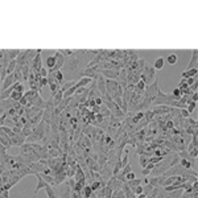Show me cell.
Returning a JSON list of instances; mask_svg holds the SVG:
<instances>
[{"label":"cell","mask_w":198,"mask_h":198,"mask_svg":"<svg viewBox=\"0 0 198 198\" xmlns=\"http://www.w3.org/2000/svg\"><path fill=\"white\" fill-rule=\"evenodd\" d=\"M16 66H17V62H16V60H11V61L8 62V66H7V69H5V74H7V75L12 74V73L15 72V69H16Z\"/></svg>","instance_id":"8fae6325"},{"label":"cell","mask_w":198,"mask_h":198,"mask_svg":"<svg viewBox=\"0 0 198 198\" xmlns=\"http://www.w3.org/2000/svg\"><path fill=\"white\" fill-rule=\"evenodd\" d=\"M106 89H107V92H108L110 96L112 99L122 98L123 96V87L115 79H106Z\"/></svg>","instance_id":"6da1fadb"},{"label":"cell","mask_w":198,"mask_h":198,"mask_svg":"<svg viewBox=\"0 0 198 198\" xmlns=\"http://www.w3.org/2000/svg\"><path fill=\"white\" fill-rule=\"evenodd\" d=\"M16 91L23 92V94H24V92H25V90H24V85H23V83H19V86L16 87Z\"/></svg>","instance_id":"e575fe53"},{"label":"cell","mask_w":198,"mask_h":198,"mask_svg":"<svg viewBox=\"0 0 198 198\" xmlns=\"http://www.w3.org/2000/svg\"><path fill=\"white\" fill-rule=\"evenodd\" d=\"M197 98H198L197 92H193V94L190 95V100H191V102H197Z\"/></svg>","instance_id":"d590c367"},{"label":"cell","mask_w":198,"mask_h":198,"mask_svg":"<svg viewBox=\"0 0 198 198\" xmlns=\"http://www.w3.org/2000/svg\"><path fill=\"white\" fill-rule=\"evenodd\" d=\"M50 99H52V103H53V107H54V108H57L58 104H60V103H61V100L64 99V92L60 90V91H58L56 95L52 96Z\"/></svg>","instance_id":"52a82bcc"},{"label":"cell","mask_w":198,"mask_h":198,"mask_svg":"<svg viewBox=\"0 0 198 198\" xmlns=\"http://www.w3.org/2000/svg\"><path fill=\"white\" fill-rule=\"evenodd\" d=\"M54 58H56V65L53 69H50V70H48V73H56L58 72V70H61L62 68H64V64H65V57L60 53V52H56L54 53Z\"/></svg>","instance_id":"3957f363"},{"label":"cell","mask_w":198,"mask_h":198,"mask_svg":"<svg viewBox=\"0 0 198 198\" xmlns=\"http://www.w3.org/2000/svg\"><path fill=\"white\" fill-rule=\"evenodd\" d=\"M185 82L188 83V86H191L194 82H197V77H193V78H186V79H185Z\"/></svg>","instance_id":"836d02e7"},{"label":"cell","mask_w":198,"mask_h":198,"mask_svg":"<svg viewBox=\"0 0 198 198\" xmlns=\"http://www.w3.org/2000/svg\"><path fill=\"white\" fill-rule=\"evenodd\" d=\"M41 68H42V58H41V53H37V54H36V57H34V60L32 61V64H31V72L37 73Z\"/></svg>","instance_id":"5b68a950"},{"label":"cell","mask_w":198,"mask_h":198,"mask_svg":"<svg viewBox=\"0 0 198 198\" xmlns=\"http://www.w3.org/2000/svg\"><path fill=\"white\" fill-rule=\"evenodd\" d=\"M20 54V50H17V49H15V50H7V58L8 60H16L17 56Z\"/></svg>","instance_id":"9a60e30c"},{"label":"cell","mask_w":198,"mask_h":198,"mask_svg":"<svg viewBox=\"0 0 198 198\" xmlns=\"http://www.w3.org/2000/svg\"><path fill=\"white\" fill-rule=\"evenodd\" d=\"M135 178H136V176H135L133 172H130V173L126 174V182L127 181H132V180H135Z\"/></svg>","instance_id":"d6a6232c"},{"label":"cell","mask_w":198,"mask_h":198,"mask_svg":"<svg viewBox=\"0 0 198 198\" xmlns=\"http://www.w3.org/2000/svg\"><path fill=\"white\" fill-rule=\"evenodd\" d=\"M75 83H77L75 81H68V82H65L64 85L61 86V89H60V90H61L62 92H66L69 89H70V87H73V86H74Z\"/></svg>","instance_id":"2e32d148"},{"label":"cell","mask_w":198,"mask_h":198,"mask_svg":"<svg viewBox=\"0 0 198 198\" xmlns=\"http://www.w3.org/2000/svg\"><path fill=\"white\" fill-rule=\"evenodd\" d=\"M178 114L184 118V119H188V118H190V114L186 111V108H181V110H178Z\"/></svg>","instance_id":"83f0119b"},{"label":"cell","mask_w":198,"mask_h":198,"mask_svg":"<svg viewBox=\"0 0 198 198\" xmlns=\"http://www.w3.org/2000/svg\"><path fill=\"white\" fill-rule=\"evenodd\" d=\"M91 194H92V190H91V188H90V185H85L83 189H82V191H81V195H83V197H86V198H89Z\"/></svg>","instance_id":"ac0fdd59"},{"label":"cell","mask_w":198,"mask_h":198,"mask_svg":"<svg viewBox=\"0 0 198 198\" xmlns=\"http://www.w3.org/2000/svg\"><path fill=\"white\" fill-rule=\"evenodd\" d=\"M164 62H165V60L163 57H159L155 61V65H153V69L155 70H160V69H163V66H164Z\"/></svg>","instance_id":"5bb4252c"},{"label":"cell","mask_w":198,"mask_h":198,"mask_svg":"<svg viewBox=\"0 0 198 198\" xmlns=\"http://www.w3.org/2000/svg\"><path fill=\"white\" fill-rule=\"evenodd\" d=\"M140 81L144 82L145 85H151L152 82L156 81V70L153 69V66H151L147 62H145V65H144L143 70H141Z\"/></svg>","instance_id":"7a4b0ae2"},{"label":"cell","mask_w":198,"mask_h":198,"mask_svg":"<svg viewBox=\"0 0 198 198\" xmlns=\"http://www.w3.org/2000/svg\"><path fill=\"white\" fill-rule=\"evenodd\" d=\"M197 68L195 69H189V70H186V72L182 73V78L186 79V78H193V77H197Z\"/></svg>","instance_id":"7c38bea8"},{"label":"cell","mask_w":198,"mask_h":198,"mask_svg":"<svg viewBox=\"0 0 198 198\" xmlns=\"http://www.w3.org/2000/svg\"><path fill=\"white\" fill-rule=\"evenodd\" d=\"M195 107H197V102H188V106H186V111H188L189 114H191L193 111L195 110Z\"/></svg>","instance_id":"484cf974"},{"label":"cell","mask_w":198,"mask_h":198,"mask_svg":"<svg viewBox=\"0 0 198 198\" xmlns=\"http://www.w3.org/2000/svg\"><path fill=\"white\" fill-rule=\"evenodd\" d=\"M131 191H132L135 195H139V194H141V193H143V186H141V185H139V186H136V188L132 189Z\"/></svg>","instance_id":"4dcf8cb0"},{"label":"cell","mask_w":198,"mask_h":198,"mask_svg":"<svg viewBox=\"0 0 198 198\" xmlns=\"http://www.w3.org/2000/svg\"><path fill=\"white\" fill-rule=\"evenodd\" d=\"M75 180V182H81L82 180H85V172L82 171V168L79 167L78 164H77V169H75V174H74V177H73Z\"/></svg>","instance_id":"9c48e42d"},{"label":"cell","mask_w":198,"mask_h":198,"mask_svg":"<svg viewBox=\"0 0 198 198\" xmlns=\"http://www.w3.org/2000/svg\"><path fill=\"white\" fill-rule=\"evenodd\" d=\"M36 176H37V188L34 189V193H38V191L41 190V189L46 188L49 184L46 181H44V180H42V177H41V174H40V173H36Z\"/></svg>","instance_id":"8992f818"},{"label":"cell","mask_w":198,"mask_h":198,"mask_svg":"<svg viewBox=\"0 0 198 198\" xmlns=\"http://www.w3.org/2000/svg\"><path fill=\"white\" fill-rule=\"evenodd\" d=\"M0 90H1V81H0Z\"/></svg>","instance_id":"74e56055"},{"label":"cell","mask_w":198,"mask_h":198,"mask_svg":"<svg viewBox=\"0 0 198 198\" xmlns=\"http://www.w3.org/2000/svg\"><path fill=\"white\" fill-rule=\"evenodd\" d=\"M161 160H163V157H160V156H151V157H148V163H151V164H153V165L159 164Z\"/></svg>","instance_id":"cb8c5ba5"},{"label":"cell","mask_w":198,"mask_h":198,"mask_svg":"<svg viewBox=\"0 0 198 198\" xmlns=\"http://www.w3.org/2000/svg\"><path fill=\"white\" fill-rule=\"evenodd\" d=\"M167 198H169V197H167Z\"/></svg>","instance_id":"f35d334b"},{"label":"cell","mask_w":198,"mask_h":198,"mask_svg":"<svg viewBox=\"0 0 198 198\" xmlns=\"http://www.w3.org/2000/svg\"><path fill=\"white\" fill-rule=\"evenodd\" d=\"M92 82V79L91 78H87V77H82V78L79 79L78 82L74 85L75 89H79V87H87V86L90 85V83Z\"/></svg>","instance_id":"ba28073f"},{"label":"cell","mask_w":198,"mask_h":198,"mask_svg":"<svg viewBox=\"0 0 198 198\" xmlns=\"http://www.w3.org/2000/svg\"><path fill=\"white\" fill-rule=\"evenodd\" d=\"M54 74V77H56V79H57L58 82L61 83V86L65 83V75H64V73L61 72V70H58V72H56V73H53Z\"/></svg>","instance_id":"e0dca14e"},{"label":"cell","mask_w":198,"mask_h":198,"mask_svg":"<svg viewBox=\"0 0 198 198\" xmlns=\"http://www.w3.org/2000/svg\"><path fill=\"white\" fill-rule=\"evenodd\" d=\"M171 95L173 96V99H174V100H180V99H181V96H182V92L180 91V90H178L177 87H176V89L173 90V92H172Z\"/></svg>","instance_id":"d4e9b609"},{"label":"cell","mask_w":198,"mask_h":198,"mask_svg":"<svg viewBox=\"0 0 198 198\" xmlns=\"http://www.w3.org/2000/svg\"><path fill=\"white\" fill-rule=\"evenodd\" d=\"M37 73L40 74V77H42V78H46V77H48V70H46L45 68H41Z\"/></svg>","instance_id":"1f68e13d"},{"label":"cell","mask_w":198,"mask_h":198,"mask_svg":"<svg viewBox=\"0 0 198 198\" xmlns=\"http://www.w3.org/2000/svg\"><path fill=\"white\" fill-rule=\"evenodd\" d=\"M136 198H147V195L144 194V193H141V194H139V195H136Z\"/></svg>","instance_id":"8d00e7d4"},{"label":"cell","mask_w":198,"mask_h":198,"mask_svg":"<svg viewBox=\"0 0 198 198\" xmlns=\"http://www.w3.org/2000/svg\"><path fill=\"white\" fill-rule=\"evenodd\" d=\"M141 182H143V180H140V178H135V180H132V181H127V182H124V184L132 190V189H135L136 186L141 185Z\"/></svg>","instance_id":"4fadbf2b"},{"label":"cell","mask_w":198,"mask_h":198,"mask_svg":"<svg viewBox=\"0 0 198 198\" xmlns=\"http://www.w3.org/2000/svg\"><path fill=\"white\" fill-rule=\"evenodd\" d=\"M176 182V176H169V177L165 178L164 184H163V188H167V186H171Z\"/></svg>","instance_id":"d6986e66"},{"label":"cell","mask_w":198,"mask_h":198,"mask_svg":"<svg viewBox=\"0 0 198 198\" xmlns=\"http://www.w3.org/2000/svg\"><path fill=\"white\" fill-rule=\"evenodd\" d=\"M25 141H27V137H25L23 133H16L15 136L9 137L11 147H12V145H15V147H21L23 144H25Z\"/></svg>","instance_id":"277c9868"},{"label":"cell","mask_w":198,"mask_h":198,"mask_svg":"<svg viewBox=\"0 0 198 198\" xmlns=\"http://www.w3.org/2000/svg\"><path fill=\"white\" fill-rule=\"evenodd\" d=\"M191 56H193V57H191L190 62H189V65L186 66V70L197 68V49H193V50H191Z\"/></svg>","instance_id":"30bf717a"},{"label":"cell","mask_w":198,"mask_h":198,"mask_svg":"<svg viewBox=\"0 0 198 198\" xmlns=\"http://www.w3.org/2000/svg\"><path fill=\"white\" fill-rule=\"evenodd\" d=\"M153 167L155 165L153 164H151V163H148L147 165H145V168H143V171H141V173H143V176H149L151 174V172H152V169H153Z\"/></svg>","instance_id":"ffe728a7"},{"label":"cell","mask_w":198,"mask_h":198,"mask_svg":"<svg viewBox=\"0 0 198 198\" xmlns=\"http://www.w3.org/2000/svg\"><path fill=\"white\" fill-rule=\"evenodd\" d=\"M58 52H60L64 57H70V56H73V53H74L73 50H69V49H64V50H58Z\"/></svg>","instance_id":"f546056e"},{"label":"cell","mask_w":198,"mask_h":198,"mask_svg":"<svg viewBox=\"0 0 198 198\" xmlns=\"http://www.w3.org/2000/svg\"><path fill=\"white\" fill-rule=\"evenodd\" d=\"M139 161H140L141 167L145 168V165L148 164V156H145V155H140V156H139Z\"/></svg>","instance_id":"4316f807"},{"label":"cell","mask_w":198,"mask_h":198,"mask_svg":"<svg viewBox=\"0 0 198 198\" xmlns=\"http://www.w3.org/2000/svg\"><path fill=\"white\" fill-rule=\"evenodd\" d=\"M54 65H56V58H54V56H50V57L46 58V66L49 68V70L54 68Z\"/></svg>","instance_id":"7402d4cb"},{"label":"cell","mask_w":198,"mask_h":198,"mask_svg":"<svg viewBox=\"0 0 198 198\" xmlns=\"http://www.w3.org/2000/svg\"><path fill=\"white\" fill-rule=\"evenodd\" d=\"M23 96H24V94H23V92L16 91V90H15V91L12 92V94H11V99H12L13 102H19V100H20V99L23 98Z\"/></svg>","instance_id":"44dd1931"},{"label":"cell","mask_w":198,"mask_h":198,"mask_svg":"<svg viewBox=\"0 0 198 198\" xmlns=\"http://www.w3.org/2000/svg\"><path fill=\"white\" fill-rule=\"evenodd\" d=\"M38 82V86H40V89H42V87H44V86H48V78H40L37 81Z\"/></svg>","instance_id":"f1b7e54d"},{"label":"cell","mask_w":198,"mask_h":198,"mask_svg":"<svg viewBox=\"0 0 198 198\" xmlns=\"http://www.w3.org/2000/svg\"><path fill=\"white\" fill-rule=\"evenodd\" d=\"M177 61H178V58L176 54H169L167 57V62L169 65H174V64H177Z\"/></svg>","instance_id":"603a6c76"}]
</instances>
